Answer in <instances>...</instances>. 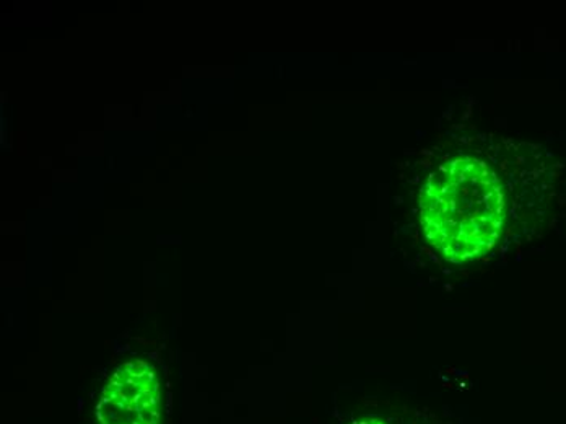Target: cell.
<instances>
[{"label": "cell", "instance_id": "7a4b0ae2", "mask_svg": "<svg viewBox=\"0 0 566 424\" xmlns=\"http://www.w3.org/2000/svg\"><path fill=\"white\" fill-rule=\"evenodd\" d=\"M420 416L417 415V418L413 420V415H397L391 416V418H382V416H367V418L358 420V422H354L352 424H427V422H420Z\"/></svg>", "mask_w": 566, "mask_h": 424}, {"label": "cell", "instance_id": "6da1fadb", "mask_svg": "<svg viewBox=\"0 0 566 424\" xmlns=\"http://www.w3.org/2000/svg\"><path fill=\"white\" fill-rule=\"evenodd\" d=\"M424 237L447 260L465 263L489 254L505 224V193L479 158L459 157L430 175L420 192Z\"/></svg>", "mask_w": 566, "mask_h": 424}]
</instances>
